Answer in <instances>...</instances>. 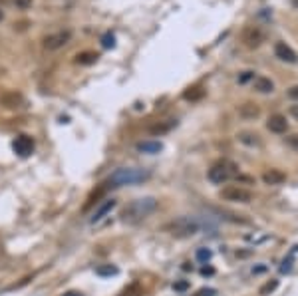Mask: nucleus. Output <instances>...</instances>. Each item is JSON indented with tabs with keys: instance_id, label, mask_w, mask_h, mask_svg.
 <instances>
[{
	"instance_id": "f257e3e1",
	"label": "nucleus",
	"mask_w": 298,
	"mask_h": 296,
	"mask_svg": "<svg viewBox=\"0 0 298 296\" xmlns=\"http://www.w3.org/2000/svg\"><path fill=\"white\" fill-rule=\"evenodd\" d=\"M157 209V201L153 197H143V199H136L129 205L121 211V219L125 223H139L143 219H147L153 211Z\"/></svg>"
},
{
	"instance_id": "f03ea898",
	"label": "nucleus",
	"mask_w": 298,
	"mask_h": 296,
	"mask_svg": "<svg viewBox=\"0 0 298 296\" xmlns=\"http://www.w3.org/2000/svg\"><path fill=\"white\" fill-rule=\"evenodd\" d=\"M201 228H203V223H201L199 219H195V217H179V219H175V221L163 225V231L169 233V235L175 237V239L193 237V235H197Z\"/></svg>"
},
{
	"instance_id": "7ed1b4c3",
	"label": "nucleus",
	"mask_w": 298,
	"mask_h": 296,
	"mask_svg": "<svg viewBox=\"0 0 298 296\" xmlns=\"http://www.w3.org/2000/svg\"><path fill=\"white\" fill-rule=\"evenodd\" d=\"M149 175L143 169H136V167H125V169H117L114 175L110 177V185L112 187H121V185H136V183L145 181Z\"/></svg>"
},
{
	"instance_id": "20e7f679",
	"label": "nucleus",
	"mask_w": 298,
	"mask_h": 296,
	"mask_svg": "<svg viewBox=\"0 0 298 296\" xmlns=\"http://www.w3.org/2000/svg\"><path fill=\"white\" fill-rule=\"evenodd\" d=\"M235 175H237V167H235V163H230V161H227V159L215 161V163L211 165L209 173H207L209 181L215 183V185H223V183H227L230 177H235Z\"/></svg>"
},
{
	"instance_id": "39448f33",
	"label": "nucleus",
	"mask_w": 298,
	"mask_h": 296,
	"mask_svg": "<svg viewBox=\"0 0 298 296\" xmlns=\"http://www.w3.org/2000/svg\"><path fill=\"white\" fill-rule=\"evenodd\" d=\"M221 199L225 201H233V203H251L252 201V193L245 187H239V185H229L221 191Z\"/></svg>"
},
{
	"instance_id": "423d86ee",
	"label": "nucleus",
	"mask_w": 298,
	"mask_h": 296,
	"mask_svg": "<svg viewBox=\"0 0 298 296\" xmlns=\"http://www.w3.org/2000/svg\"><path fill=\"white\" fill-rule=\"evenodd\" d=\"M241 40H243V44L247 46V48L254 50V48L262 46V42L267 40V32L260 26H247L243 30V34H241Z\"/></svg>"
},
{
	"instance_id": "0eeeda50",
	"label": "nucleus",
	"mask_w": 298,
	"mask_h": 296,
	"mask_svg": "<svg viewBox=\"0 0 298 296\" xmlns=\"http://www.w3.org/2000/svg\"><path fill=\"white\" fill-rule=\"evenodd\" d=\"M70 40H72V32H70V30H58V32H52V34L44 36V38H42V46H44L46 50H50V52H54V50L64 48Z\"/></svg>"
},
{
	"instance_id": "6e6552de",
	"label": "nucleus",
	"mask_w": 298,
	"mask_h": 296,
	"mask_svg": "<svg viewBox=\"0 0 298 296\" xmlns=\"http://www.w3.org/2000/svg\"><path fill=\"white\" fill-rule=\"evenodd\" d=\"M0 106L4 110H20L26 106V100L20 91H14V90H8L4 93H0Z\"/></svg>"
},
{
	"instance_id": "1a4fd4ad",
	"label": "nucleus",
	"mask_w": 298,
	"mask_h": 296,
	"mask_svg": "<svg viewBox=\"0 0 298 296\" xmlns=\"http://www.w3.org/2000/svg\"><path fill=\"white\" fill-rule=\"evenodd\" d=\"M12 149L16 155L20 157H28L32 151H34V139L30 136H18L12 141Z\"/></svg>"
},
{
	"instance_id": "9d476101",
	"label": "nucleus",
	"mask_w": 298,
	"mask_h": 296,
	"mask_svg": "<svg viewBox=\"0 0 298 296\" xmlns=\"http://www.w3.org/2000/svg\"><path fill=\"white\" fill-rule=\"evenodd\" d=\"M275 54L278 60L286 62V64H298V54L286 44V42H276L275 44Z\"/></svg>"
},
{
	"instance_id": "9b49d317",
	"label": "nucleus",
	"mask_w": 298,
	"mask_h": 296,
	"mask_svg": "<svg viewBox=\"0 0 298 296\" xmlns=\"http://www.w3.org/2000/svg\"><path fill=\"white\" fill-rule=\"evenodd\" d=\"M267 129L269 131H273V134H286V129H288V121H286V117L282 114H275L269 117V121H267Z\"/></svg>"
},
{
	"instance_id": "f8f14e48",
	"label": "nucleus",
	"mask_w": 298,
	"mask_h": 296,
	"mask_svg": "<svg viewBox=\"0 0 298 296\" xmlns=\"http://www.w3.org/2000/svg\"><path fill=\"white\" fill-rule=\"evenodd\" d=\"M262 181H264V185H282L286 181V175L280 169H269L262 173Z\"/></svg>"
},
{
	"instance_id": "ddd939ff",
	"label": "nucleus",
	"mask_w": 298,
	"mask_h": 296,
	"mask_svg": "<svg viewBox=\"0 0 298 296\" xmlns=\"http://www.w3.org/2000/svg\"><path fill=\"white\" fill-rule=\"evenodd\" d=\"M252 88L256 91H260V93H271L275 90V84H273V80H269L264 76H254L252 78Z\"/></svg>"
},
{
	"instance_id": "4468645a",
	"label": "nucleus",
	"mask_w": 298,
	"mask_h": 296,
	"mask_svg": "<svg viewBox=\"0 0 298 296\" xmlns=\"http://www.w3.org/2000/svg\"><path fill=\"white\" fill-rule=\"evenodd\" d=\"M114 207H115V201H114V199H108V201H104L102 205H100L97 209H95V211H93V215H92V219H90V223H97V221H102V219H104V217H106V215H108V213H110V211H112Z\"/></svg>"
},
{
	"instance_id": "2eb2a0df",
	"label": "nucleus",
	"mask_w": 298,
	"mask_h": 296,
	"mask_svg": "<svg viewBox=\"0 0 298 296\" xmlns=\"http://www.w3.org/2000/svg\"><path fill=\"white\" fill-rule=\"evenodd\" d=\"M239 115H241L243 119H254V117L260 115V108H258L256 104H252V102H247V104L239 106Z\"/></svg>"
},
{
	"instance_id": "dca6fc26",
	"label": "nucleus",
	"mask_w": 298,
	"mask_h": 296,
	"mask_svg": "<svg viewBox=\"0 0 298 296\" xmlns=\"http://www.w3.org/2000/svg\"><path fill=\"white\" fill-rule=\"evenodd\" d=\"M97 58H100V54L97 52H92V50H86V52H80V54H76V64H80V66H92L97 62Z\"/></svg>"
},
{
	"instance_id": "f3484780",
	"label": "nucleus",
	"mask_w": 298,
	"mask_h": 296,
	"mask_svg": "<svg viewBox=\"0 0 298 296\" xmlns=\"http://www.w3.org/2000/svg\"><path fill=\"white\" fill-rule=\"evenodd\" d=\"M237 137H239L241 143H245L249 147H258L260 145V137L256 136V134H252V131H241Z\"/></svg>"
},
{
	"instance_id": "a211bd4d",
	"label": "nucleus",
	"mask_w": 298,
	"mask_h": 296,
	"mask_svg": "<svg viewBox=\"0 0 298 296\" xmlns=\"http://www.w3.org/2000/svg\"><path fill=\"white\" fill-rule=\"evenodd\" d=\"M161 149H163V145L159 141H141V143H138V151H141V153H159Z\"/></svg>"
},
{
	"instance_id": "6ab92c4d",
	"label": "nucleus",
	"mask_w": 298,
	"mask_h": 296,
	"mask_svg": "<svg viewBox=\"0 0 298 296\" xmlns=\"http://www.w3.org/2000/svg\"><path fill=\"white\" fill-rule=\"evenodd\" d=\"M203 95H205V90H203V88H199V86L189 88V90L183 91V100H187V102H199Z\"/></svg>"
},
{
	"instance_id": "aec40b11",
	"label": "nucleus",
	"mask_w": 298,
	"mask_h": 296,
	"mask_svg": "<svg viewBox=\"0 0 298 296\" xmlns=\"http://www.w3.org/2000/svg\"><path fill=\"white\" fill-rule=\"evenodd\" d=\"M175 125V121L173 119H169L167 123H163V121H159V123H155V125H151L149 127V134H153V136H161V134H167L171 127Z\"/></svg>"
},
{
	"instance_id": "412c9836",
	"label": "nucleus",
	"mask_w": 298,
	"mask_h": 296,
	"mask_svg": "<svg viewBox=\"0 0 298 296\" xmlns=\"http://www.w3.org/2000/svg\"><path fill=\"white\" fill-rule=\"evenodd\" d=\"M121 296H143V288H141L139 282H134V284H129V286L121 292Z\"/></svg>"
},
{
	"instance_id": "4be33fe9",
	"label": "nucleus",
	"mask_w": 298,
	"mask_h": 296,
	"mask_svg": "<svg viewBox=\"0 0 298 296\" xmlns=\"http://www.w3.org/2000/svg\"><path fill=\"white\" fill-rule=\"evenodd\" d=\"M95 274H100V276H112V274H117V269H115V267H112V265L97 267V269H95Z\"/></svg>"
},
{
	"instance_id": "5701e85b",
	"label": "nucleus",
	"mask_w": 298,
	"mask_h": 296,
	"mask_svg": "<svg viewBox=\"0 0 298 296\" xmlns=\"http://www.w3.org/2000/svg\"><path fill=\"white\" fill-rule=\"evenodd\" d=\"M276 286H278V280H271V282H267V284L260 288V296H267L269 292H273Z\"/></svg>"
},
{
	"instance_id": "b1692460",
	"label": "nucleus",
	"mask_w": 298,
	"mask_h": 296,
	"mask_svg": "<svg viewBox=\"0 0 298 296\" xmlns=\"http://www.w3.org/2000/svg\"><path fill=\"white\" fill-rule=\"evenodd\" d=\"M102 44H104V48H114L115 46V38H114V34H104L102 36Z\"/></svg>"
},
{
	"instance_id": "393cba45",
	"label": "nucleus",
	"mask_w": 298,
	"mask_h": 296,
	"mask_svg": "<svg viewBox=\"0 0 298 296\" xmlns=\"http://www.w3.org/2000/svg\"><path fill=\"white\" fill-rule=\"evenodd\" d=\"M286 145H288L290 149H294V151H298V134H292V136H286Z\"/></svg>"
},
{
	"instance_id": "a878e982",
	"label": "nucleus",
	"mask_w": 298,
	"mask_h": 296,
	"mask_svg": "<svg viewBox=\"0 0 298 296\" xmlns=\"http://www.w3.org/2000/svg\"><path fill=\"white\" fill-rule=\"evenodd\" d=\"M211 254H213V252L209 251V249H199V251H197V260H201V262H207V260L211 258Z\"/></svg>"
},
{
	"instance_id": "bb28decb",
	"label": "nucleus",
	"mask_w": 298,
	"mask_h": 296,
	"mask_svg": "<svg viewBox=\"0 0 298 296\" xmlns=\"http://www.w3.org/2000/svg\"><path fill=\"white\" fill-rule=\"evenodd\" d=\"M32 2H34V0H12V4H14L16 8H20V10L30 8V6H32Z\"/></svg>"
},
{
	"instance_id": "cd10ccee",
	"label": "nucleus",
	"mask_w": 298,
	"mask_h": 296,
	"mask_svg": "<svg viewBox=\"0 0 298 296\" xmlns=\"http://www.w3.org/2000/svg\"><path fill=\"white\" fill-rule=\"evenodd\" d=\"M195 296H217V290L215 288H201Z\"/></svg>"
},
{
	"instance_id": "c85d7f7f",
	"label": "nucleus",
	"mask_w": 298,
	"mask_h": 296,
	"mask_svg": "<svg viewBox=\"0 0 298 296\" xmlns=\"http://www.w3.org/2000/svg\"><path fill=\"white\" fill-rule=\"evenodd\" d=\"M286 93H288V97H290V100L298 102V86H292V88H288V91H286Z\"/></svg>"
},
{
	"instance_id": "c756f323",
	"label": "nucleus",
	"mask_w": 298,
	"mask_h": 296,
	"mask_svg": "<svg viewBox=\"0 0 298 296\" xmlns=\"http://www.w3.org/2000/svg\"><path fill=\"white\" fill-rule=\"evenodd\" d=\"M292 269V258H288V260H284L282 262V267H280V273H288Z\"/></svg>"
},
{
	"instance_id": "7c9ffc66",
	"label": "nucleus",
	"mask_w": 298,
	"mask_h": 296,
	"mask_svg": "<svg viewBox=\"0 0 298 296\" xmlns=\"http://www.w3.org/2000/svg\"><path fill=\"white\" fill-rule=\"evenodd\" d=\"M173 288L179 290V292H181V290H187V288H189V282H187V280H183V282H175Z\"/></svg>"
},
{
	"instance_id": "2f4dec72",
	"label": "nucleus",
	"mask_w": 298,
	"mask_h": 296,
	"mask_svg": "<svg viewBox=\"0 0 298 296\" xmlns=\"http://www.w3.org/2000/svg\"><path fill=\"white\" fill-rule=\"evenodd\" d=\"M251 78H254V74H252V72H243V76L239 78V82H241V84H245V82H247V80H251Z\"/></svg>"
},
{
	"instance_id": "473e14b6",
	"label": "nucleus",
	"mask_w": 298,
	"mask_h": 296,
	"mask_svg": "<svg viewBox=\"0 0 298 296\" xmlns=\"http://www.w3.org/2000/svg\"><path fill=\"white\" fill-rule=\"evenodd\" d=\"M290 115L294 117L298 121V104H294V106H290Z\"/></svg>"
},
{
	"instance_id": "72a5a7b5",
	"label": "nucleus",
	"mask_w": 298,
	"mask_h": 296,
	"mask_svg": "<svg viewBox=\"0 0 298 296\" xmlns=\"http://www.w3.org/2000/svg\"><path fill=\"white\" fill-rule=\"evenodd\" d=\"M201 273H203V274H205V276H207V274H213V273H215V271H213V269H211V267H209V269H207V267H205V269H203V271H201Z\"/></svg>"
},
{
	"instance_id": "f704fd0d",
	"label": "nucleus",
	"mask_w": 298,
	"mask_h": 296,
	"mask_svg": "<svg viewBox=\"0 0 298 296\" xmlns=\"http://www.w3.org/2000/svg\"><path fill=\"white\" fill-rule=\"evenodd\" d=\"M64 296H82V294H80V292H74V290H72V292H66Z\"/></svg>"
},
{
	"instance_id": "c9c22d12",
	"label": "nucleus",
	"mask_w": 298,
	"mask_h": 296,
	"mask_svg": "<svg viewBox=\"0 0 298 296\" xmlns=\"http://www.w3.org/2000/svg\"><path fill=\"white\" fill-rule=\"evenodd\" d=\"M290 2H292V6H296L298 8V0H290Z\"/></svg>"
},
{
	"instance_id": "e433bc0d",
	"label": "nucleus",
	"mask_w": 298,
	"mask_h": 296,
	"mask_svg": "<svg viewBox=\"0 0 298 296\" xmlns=\"http://www.w3.org/2000/svg\"><path fill=\"white\" fill-rule=\"evenodd\" d=\"M2 18H4V12H2V10H0V22H2Z\"/></svg>"
}]
</instances>
